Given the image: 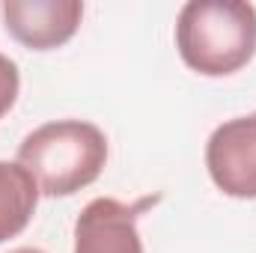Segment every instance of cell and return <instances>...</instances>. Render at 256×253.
I'll return each mask as SVG.
<instances>
[{
	"mask_svg": "<svg viewBox=\"0 0 256 253\" xmlns=\"http://www.w3.org/2000/svg\"><path fill=\"white\" fill-rule=\"evenodd\" d=\"M176 51L202 78H226L256 54V6L244 0H191L176 18Z\"/></svg>",
	"mask_w": 256,
	"mask_h": 253,
	"instance_id": "6da1fadb",
	"label": "cell"
},
{
	"mask_svg": "<svg viewBox=\"0 0 256 253\" xmlns=\"http://www.w3.org/2000/svg\"><path fill=\"white\" fill-rule=\"evenodd\" d=\"M18 164L45 196H72L90 188L108 164V137L86 120H54L33 128L18 146Z\"/></svg>",
	"mask_w": 256,
	"mask_h": 253,
	"instance_id": "7a4b0ae2",
	"label": "cell"
},
{
	"mask_svg": "<svg viewBox=\"0 0 256 253\" xmlns=\"http://www.w3.org/2000/svg\"><path fill=\"white\" fill-rule=\"evenodd\" d=\"M206 170L220 194L256 200V114L232 116L208 134Z\"/></svg>",
	"mask_w": 256,
	"mask_h": 253,
	"instance_id": "3957f363",
	"label": "cell"
},
{
	"mask_svg": "<svg viewBox=\"0 0 256 253\" xmlns=\"http://www.w3.org/2000/svg\"><path fill=\"white\" fill-rule=\"evenodd\" d=\"M6 33L30 51H54L66 45L84 18L80 0H3Z\"/></svg>",
	"mask_w": 256,
	"mask_h": 253,
	"instance_id": "277c9868",
	"label": "cell"
},
{
	"mask_svg": "<svg viewBox=\"0 0 256 253\" xmlns=\"http://www.w3.org/2000/svg\"><path fill=\"white\" fill-rule=\"evenodd\" d=\"M143 206L96 196L74 220V253H143L137 218Z\"/></svg>",
	"mask_w": 256,
	"mask_h": 253,
	"instance_id": "5b68a950",
	"label": "cell"
},
{
	"mask_svg": "<svg viewBox=\"0 0 256 253\" xmlns=\"http://www.w3.org/2000/svg\"><path fill=\"white\" fill-rule=\"evenodd\" d=\"M39 206V185L18 161H0V244L21 236Z\"/></svg>",
	"mask_w": 256,
	"mask_h": 253,
	"instance_id": "8992f818",
	"label": "cell"
},
{
	"mask_svg": "<svg viewBox=\"0 0 256 253\" xmlns=\"http://www.w3.org/2000/svg\"><path fill=\"white\" fill-rule=\"evenodd\" d=\"M18 90H21V72H18V63L9 60L6 54H0V120L15 108Z\"/></svg>",
	"mask_w": 256,
	"mask_h": 253,
	"instance_id": "52a82bcc",
	"label": "cell"
},
{
	"mask_svg": "<svg viewBox=\"0 0 256 253\" xmlns=\"http://www.w3.org/2000/svg\"><path fill=\"white\" fill-rule=\"evenodd\" d=\"M9 253H45V250H39V248H15V250H9Z\"/></svg>",
	"mask_w": 256,
	"mask_h": 253,
	"instance_id": "ba28073f",
	"label": "cell"
}]
</instances>
